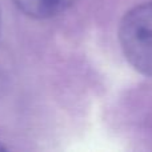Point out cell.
I'll return each mask as SVG.
<instances>
[{
  "label": "cell",
  "instance_id": "6da1fadb",
  "mask_svg": "<svg viewBox=\"0 0 152 152\" xmlns=\"http://www.w3.org/2000/svg\"><path fill=\"white\" fill-rule=\"evenodd\" d=\"M119 42L132 68L152 77V1L136 5L124 15Z\"/></svg>",
  "mask_w": 152,
  "mask_h": 152
},
{
  "label": "cell",
  "instance_id": "7a4b0ae2",
  "mask_svg": "<svg viewBox=\"0 0 152 152\" xmlns=\"http://www.w3.org/2000/svg\"><path fill=\"white\" fill-rule=\"evenodd\" d=\"M77 0H13L21 13L31 19L44 20L60 15Z\"/></svg>",
  "mask_w": 152,
  "mask_h": 152
},
{
  "label": "cell",
  "instance_id": "3957f363",
  "mask_svg": "<svg viewBox=\"0 0 152 152\" xmlns=\"http://www.w3.org/2000/svg\"><path fill=\"white\" fill-rule=\"evenodd\" d=\"M5 150H7V148H5V147H4V145H3V144H1V143H0V152L5 151Z\"/></svg>",
  "mask_w": 152,
  "mask_h": 152
},
{
  "label": "cell",
  "instance_id": "277c9868",
  "mask_svg": "<svg viewBox=\"0 0 152 152\" xmlns=\"http://www.w3.org/2000/svg\"><path fill=\"white\" fill-rule=\"evenodd\" d=\"M0 32H1V15H0Z\"/></svg>",
  "mask_w": 152,
  "mask_h": 152
}]
</instances>
